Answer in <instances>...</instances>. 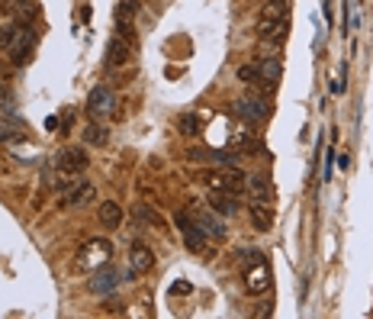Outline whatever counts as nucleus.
<instances>
[{
  "instance_id": "nucleus-1",
  "label": "nucleus",
  "mask_w": 373,
  "mask_h": 319,
  "mask_svg": "<svg viewBox=\"0 0 373 319\" xmlns=\"http://www.w3.org/2000/svg\"><path fill=\"white\" fill-rule=\"evenodd\" d=\"M113 261V242L109 239H87V242L77 248V258H75V268L77 271H97L103 265Z\"/></svg>"
},
{
  "instance_id": "nucleus-2",
  "label": "nucleus",
  "mask_w": 373,
  "mask_h": 319,
  "mask_svg": "<svg viewBox=\"0 0 373 319\" xmlns=\"http://www.w3.org/2000/svg\"><path fill=\"white\" fill-rule=\"evenodd\" d=\"M174 223H177V229H181V235H183V245H187L190 252H197V255L206 252V248H209V245H206L209 235L199 229V223L190 216V213H177Z\"/></svg>"
},
{
  "instance_id": "nucleus-3",
  "label": "nucleus",
  "mask_w": 373,
  "mask_h": 319,
  "mask_svg": "<svg viewBox=\"0 0 373 319\" xmlns=\"http://www.w3.org/2000/svg\"><path fill=\"white\" fill-rule=\"evenodd\" d=\"M87 110H91L93 119H109L116 113V94L109 91L107 84H97L91 91V97H87Z\"/></svg>"
},
{
  "instance_id": "nucleus-4",
  "label": "nucleus",
  "mask_w": 373,
  "mask_h": 319,
  "mask_svg": "<svg viewBox=\"0 0 373 319\" xmlns=\"http://www.w3.org/2000/svg\"><path fill=\"white\" fill-rule=\"evenodd\" d=\"M206 184L213 191H225V193H241L248 191V175H241V171H216V175H206Z\"/></svg>"
},
{
  "instance_id": "nucleus-5",
  "label": "nucleus",
  "mask_w": 373,
  "mask_h": 319,
  "mask_svg": "<svg viewBox=\"0 0 373 319\" xmlns=\"http://www.w3.org/2000/svg\"><path fill=\"white\" fill-rule=\"evenodd\" d=\"M245 290L248 294H264V290H271V268H267L264 261H254V265H248V271H245Z\"/></svg>"
},
{
  "instance_id": "nucleus-6",
  "label": "nucleus",
  "mask_w": 373,
  "mask_h": 319,
  "mask_svg": "<svg viewBox=\"0 0 373 319\" xmlns=\"http://www.w3.org/2000/svg\"><path fill=\"white\" fill-rule=\"evenodd\" d=\"M116 287H119V274L113 271V261L103 265V268H97L93 277L87 281V290H91V294H113Z\"/></svg>"
},
{
  "instance_id": "nucleus-7",
  "label": "nucleus",
  "mask_w": 373,
  "mask_h": 319,
  "mask_svg": "<svg viewBox=\"0 0 373 319\" xmlns=\"http://www.w3.org/2000/svg\"><path fill=\"white\" fill-rule=\"evenodd\" d=\"M235 110H238V117L245 119V123H264V117L271 113L264 97H241V101L235 103Z\"/></svg>"
},
{
  "instance_id": "nucleus-8",
  "label": "nucleus",
  "mask_w": 373,
  "mask_h": 319,
  "mask_svg": "<svg viewBox=\"0 0 373 319\" xmlns=\"http://www.w3.org/2000/svg\"><path fill=\"white\" fill-rule=\"evenodd\" d=\"M129 268H132V274H149L155 268V252H151L149 245L132 242V248H129Z\"/></svg>"
},
{
  "instance_id": "nucleus-9",
  "label": "nucleus",
  "mask_w": 373,
  "mask_h": 319,
  "mask_svg": "<svg viewBox=\"0 0 373 319\" xmlns=\"http://www.w3.org/2000/svg\"><path fill=\"white\" fill-rule=\"evenodd\" d=\"M33 52H36V36L29 33V29H23V33H20V39L13 43V49H10V61H13L17 68H23V65H29Z\"/></svg>"
},
{
  "instance_id": "nucleus-10",
  "label": "nucleus",
  "mask_w": 373,
  "mask_h": 319,
  "mask_svg": "<svg viewBox=\"0 0 373 319\" xmlns=\"http://www.w3.org/2000/svg\"><path fill=\"white\" fill-rule=\"evenodd\" d=\"M65 197V207H87V203L97 200V187L91 184V181H81V184H75L71 191L61 193Z\"/></svg>"
},
{
  "instance_id": "nucleus-11",
  "label": "nucleus",
  "mask_w": 373,
  "mask_h": 319,
  "mask_svg": "<svg viewBox=\"0 0 373 319\" xmlns=\"http://www.w3.org/2000/svg\"><path fill=\"white\" fill-rule=\"evenodd\" d=\"M209 207H213L219 216H235V213H238V197H235V193L213 191V187H209Z\"/></svg>"
},
{
  "instance_id": "nucleus-12",
  "label": "nucleus",
  "mask_w": 373,
  "mask_h": 319,
  "mask_svg": "<svg viewBox=\"0 0 373 319\" xmlns=\"http://www.w3.org/2000/svg\"><path fill=\"white\" fill-rule=\"evenodd\" d=\"M193 219L199 223V229L206 235H216V239H225V223L216 216V210H193Z\"/></svg>"
},
{
  "instance_id": "nucleus-13",
  "label": "nucleus",
  "mask_w": 373,
  "mask_h": 319,
  "mask_svg": "<svg viewBox=\"0 0 373 319\" xmlns=\"http://www.w3.org/2000/svg\"><path fill=\"white\" fill-rule=\"evenodd\" d=\"M129 39H123V36H113L109 39V49H107V65L109 68H123L125 61H129Z\"/></svg>"
},
{
  "instance_id": "nucleus-14",
  "label": "nucleus",
  "mask_w": 373,
  "mask_h": 319,
  "mask_svg": "<svg viewBox=\"0 0 373 319\" xmlns=\"http://www.w3.org/2000/svg\"><path fill=\"white\" fill-rule=\"evenodd\" d=\"M248 213H251L254 229H261V232H267V229L274 226V213H271V207H267L264 200H251L248 203Z\"/></svg>"
},
{
  "instance_id": "nucleus-15",
  "label": "nucleus",
  "mask_w": 373,
  "mask_h": 319,
  "mask_svg": "<svg viewBox=\"0 0 373 319\" xmlns=\"http://www.w3.org/2000/svg\"><path fill=\"white\" fill-rule=\"evenodd\" d=\"M257 33H261V39L283 43V39H287V33H290V17H287V20H274V23H257Z\"/></svg>"
},
{
  "instance_id": "nucleus-16",
  "label": "nucleus",
  "mask_w": 373,
  "mask_h": 319,
  "mask_svg": "<svg viewBox=\"0 0 373 319\" xmlns=\"http://www.w3.org/2000/svg\"><path fill=\"white\" fill-rule=\"evenodd\" d=\"M26 126L20 123V119H0V142H7V145H17L26 139Z\"/></svg>"
},
{
  "instance_id": "nucleus-17",
  "label": "nucleus",
  "mask_w": 373,
  "mask_h": 319,
  "mask_svg": "<svg viewBox=\"0 0 373 319\" xmlns=\"http://www.w3.org/2000/svg\"><path fill=\"white\" fill-rule=\"evenodd\" d=\"M100 223H103L107 229H119V226H123V207H119V203H113V200L100 203Z\"/></svg>"
},
{
  "instance_id": "nucleus-18",
  "label": "nucleus",
  "mask_w": 373,
  "mask_h": 319,
  "mask_svg": "<svg viewBox=\"0 0 373 319\" xmlns=\"http://www.w3.org/2000/svg\"><path fill=\"white\" fill-rule=\"evenodd\" d=\"M26 26L17 23V20H10V23H0V52H10L13 49V43L20 39V33H23Z\"/></svg>"
},
{
  "instance_id": "nucleus-19",
  "label": "nucleus",
  "mask_w": 373,
  "mask_h": 319,
  "mask_svg": "<svg viewBox=\"0 0 373 319\" xmlns=\"http://www.w3.org/2000/svg\"><path fill=\"white\" fill-rule=\"evenodd\" d=\"M84 142L87 145H107L109 142V126H103L100 119L87 123V126H84Z\"/></svg>"
},
{
  "instance_id": "nucleus-20",
  "label": "nucleus",
  "mask_w": 373,
  "mask_h": 319,
  "mask_svg": "<svg viewBox=\"0 0 373 319\" xmlns=\"http://www.w3.org/2000/svg\"><path fill=\"white\" fill-rule=\"evenodd\" d=\"M248 191H251V200H271V181L264 175H248Z\"/></svg>"
},
{
  "instance_id": "nucleus-21",
  "label": "nucleus",
  "mask_w": 373,
  "mask_h": 319,
  "mask_svg": "<svg viewBox=\"0 0 373 319\" xmlns=\"http://www.w3.org/2000/svg\"><path fill=\"white\" fill-rule=\"evenodd\" d=\"M177 129H181V135H199L203 133V126H199V119L193 117V113H183V117L177 119Z\"/></svg>"
},
{
  "instance_id": "nucleus-22",
  "label": "nucleus",
  "mask_w": 373,
  "mask_h": 319,
  "mask_svg": "<svg viewBox=\"0 0 373 319\" xmlns=\"http://www.w3.org/2000/svg\"><path fill=\"white\" fill-rule=\"evenodd\" d=\"M238 81H241V84L257 87V84H261V68H257V65H241L238 68Z\"/></svg>"
},
{
  "instance_id": "nucleus-23",
  "label": "nucleus",
  "mask_w": 373,
  "mask_h": 319,
  "mask_svg": "<svg viewBox=\"0 0 373 319\" xmlns=\"http://www.w3.org/2000/svg\"><path fill=\"white\" fill-rule=\"evenodd\" d=\"M132 216H139V219H145V223H151V226H161V229H165V223H161V216H158L155 210H149L145 203H135Z\"/></svg>"
}]
</instances>
